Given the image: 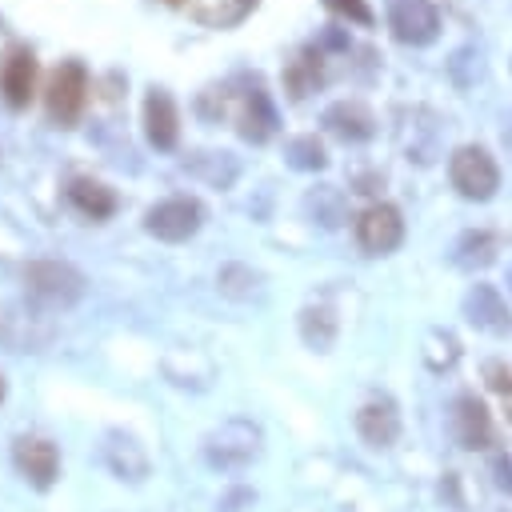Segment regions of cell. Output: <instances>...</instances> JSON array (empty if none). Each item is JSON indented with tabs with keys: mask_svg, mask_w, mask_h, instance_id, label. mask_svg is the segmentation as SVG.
<instances>
[{
	"mask_svg": "<svg viewBox=\"0 0 512 512\" xmlns=\"http://www.w3.org/2000/svg\"><path fill=\"white\" fill-rule=\"evenodd\" d=\"M68 200H72V208L80 212V216H88V220H108L116 208H120V200H116V192L104 184V180H92V176H76L72 184H68Z\"/></svg>",
	"mask_w": 512,
	"mask_h": 512,
	"instance_id": "16",
	"label": "cell"
},
{
	"mask_svg": "<svg viewBox=\"0 0 512 512\" xmlns=\"http://www.w3.org/2000/svg\"><path fill=\"white\" fill-rule=\"evenodd\" d=\"M140 120H144V136L156 152H172L176 140H180V112H176V100L168 88H148L144 92V104H140Z\"/></svg>",
	"mask_w": 512,
	"mask_h": 512,
	"instance_id": "11",
	"label": "cell"
},
{
	"mask_svg": "<svg viewBox=\"0 0 512 512\" xmlns=\"http://www.w3.org/2000/svg\"><path fill=\"white\" fill-rule=\"evenodd\" d=\"M284 156H288V164L300 168V172H320V168L328 164V152H324V144H320L316 136H292L288 148H284Z\"/></svg>",
	"mask_w": 512,
	"mask_h": 512,
	"instance_id": "23",
	"label": "cell"
},
{
	"mask_svg": "<svg viewBox=\"0 0 512 512\" xmlns=\"http://www.w3.org/2000/svg\"><path fill=\"white\" fill-rule=\"evenodd\" d=\"M228 100L236 104V132L248 140V144H264V140H272L276 136V124H280V116H276V104H272V96H268V88L252 76V80H240V92L232 96V80H228Z\"/></svg>",
	"mask_w": 512,
	"mask_h": 512,
	"instance_id": "4",
	"label": "cell"
},
{
	"mask_svg": "<svg viewBox=\"0 0 512 512\" xmlns=\"http://www.w3.org/2000/svg\"><path fill=\"white\" fill-rule=\"evenodd\" d=\"M220 292L232 296V300H248L256 288H260V272H252L248 264H224L220 276H216Z\"/></svg>",
	"mask_w": 512,
	"mask_h": 512,
	"instance_id": "24",
	"label": "cell"
},
{
	"mask_svg": "<svg viewBox=\"0 0 512 512\" xmlns=\"http://www.w3.org/2000/svg\"><path fill=\"white\" fill-rule=\"evenodd\" d=\"M200 224H204V208H200L196 196H168V200H160L144 212V232L164 240V244L192 240L200 232Z\"/></svg>",
	"mask_w": 512,
	"mask_h": 512,
	"instance_id": "7",
	"label": "cell"
},
{
	"mask_svg": "<svg viewBox=\"0 0 512 512\" xmlns=\"http://www.w3.org/2000/svg\"><path fill=\"white\" fill-rule=\"evenodd\" d=\"M452 436H456V444L468 448V452L492 444V416H488V408H484L472 392L456 396V404H452Z\"/></svg>",
	"mask_w": 512,
	"mask_h": 512,
	"instance_id": "13",
	"label": "cell"
},
{
	"mask_svg": "<svg viewBox=\"0 0 512 512\" xmlns=\"http://www.w3.org/2000/svg\"><path fill=\"white\" fill-rule=\"evenodd\" d=\"M20 280L40 308H72L88 288L84 272L64 260H32V264H24Z\"/></svg>",
	"mask_w": 512,
	"mask_h": 512,
	"instance_id": "2",
	"label": "cell"
},
{
	"mask_svg": "<svg viewBox=\"0 0 512 512\" xmlns=\"http://www.w3.org/2000/svg\"><path fill=\"white\" fill-rule=\"evenodd\" d=\"M448 180H452V188L464 200H492L496 188H500V168H496V160H492L488 148L464 144L448 160Z\"/></svg>",
	"mask_w": 512,
	"mask_h": 512,
	"instance_id": "5",
	"label": "cell"
},
{
	"mask_svg": "<svg viewBox=\"0 0 512 512\" xmlns=\"http://www.w3.org/2000/svg\"><path fill=\"white\" fill-rule=\"evenodd\" d=\"M0 400H4V376H0Z\"/></svg>",
	"mask_w": 512,
	"mask_h": 512,
	"instance_id": "29",
	"label": "cell"
},
{
	"mask_svg": "<svg viewBox=\"0 0 512 512\" xmlns=\"http://www.w3.org/2000/svg\"><path fill=\"white\" fill-rule=\"evenodd\" d=\"M488 384H492L496 392H512V372H508L504 364H488Z\"/></svg>",
	"mask_w": 512,
	"mask_h": 512,
	"instance_id": "26",
	"label": "cell"
},
{
	"mask_svg": "<svg viewBox=\"0 0 512 512\" xmlns=\"http://www.w3.org/2000/svg\"><path fill=\"white\" fill-rule=\"evenodd\" d=\"M164 4H172V8H180V4H188V0H164Z\"/></svg>",
	"mask_w": 512,
	"mask_h": 512,
	"instance_id": "28",
	"label": "cell"
},
{
	"mask_svg": "<svg viewBox=\"0 0 512 512\" xmlns=\"http://www.w3.org/2000/svg\"><path fill=\"white\" fill-rule=\"evenodd\" d=\"M388 28L400 44L424 48L440 36V8L432 0H392L388 4Z\"/></svg>",
	"mask_w": 512,
	"mask_h": 512,
	"instance_id": "10",
	"label": "cell"
},
{
	"mask_svg": "<svg viewBox=\"0 0 512 512\" xmlns=\"http://www.w3.org/2000/svg\"><path fill=\"white\" fill-rule=\"evenodd\" d=\"M44 108L56 128H72L88 108V68L80 60H60L44 84Z\"/></svg>",
	"mask_w": 512,
	"mask_h": 512,
	"instance_id": "3",
	"label": "cell"
},
{
	"mask_svg": "<svg viewBox=\"0 0 512 512\" xmlns=\"http://www.w3.org/2000/svg\"><path fill=\"white\" fill-rule=\"evenodd\" d=\"M356 432L368 448H392L400 436V416L392 400H368L356 412Z\"/></svg>",
	"mask_w": 512,
	"mask_h": 512,
	"instance_id": "15",
	"label": "cell"
},
{
	"mask_svg": "<svg viewBox=\"0 0 512 512\" xmlns=\"http://www.w3.org/2000/svg\"><path fill=\"white\" fill-rule=\"evenodd\" d=\"M40 92V64L28 44H8L0 52V100L12 112H24Z\"/></svg>",
	"mask_w": 512,
	"mask_h": 512,
	"instance_id": "6",
	"label": "cell"
},
{
	"mask_svg": "<svg viewBox=\"0 0 512 512\" xmlns=\"http://www.w3.org/2000/svg\"><path fill=\"white\" fill-rule=\"evenodd\" d=\"M324 8L336 12V16L348 20V24H360V28H372V20H376L364 0H324Z\"/></svg>",
	"mask_w": 512,
	"mask_h": 512,
	"instance_id": "25",
	"label": "cell"
},
{
	"mask_svg": "<svg viewBox=\"0 0 512 512\" xmlns=\"http://www.w3.org/2000/svg\"><path fill=\"white\" fill-rule=\"evenodd\" d=\"M400 240H404V216L396 204L376 200L356 216V244L368 256H388L392 248H400Z\"/></svg>",
	"mask_w": 512,
	"mask_h": 512,
	"instance_id": "9",
	"label": "cell"
},
{
	"mask_svg": "<svg viewBox=\"0 0 512 512\" xmlns=\"http://www.w3.org/2000/svg\"><path fill=\"white\" fill-rule=\"evenodd\" d=\"M260 448H264V432L244 416H232L204 436V460L220 472H244L260 456Z\"/></svg>",
	"mask_w": 512,
	"mask_h": 512,
	"instance_id": "1",
	"label": "cell"
},
{
	"mask_svg": "<svg viewBox=\"0 0 512 512\" xmlns=\"http://www.w3.org/2000/svg\"><path fill=\"white\" fill-rule=\"evenodd\" d=\"M0 340L12 352H40L52 340V320L40 304H4L0 308Z\"/></svg>",
	"mask_w": 512,
	"mask_h": 512,
	"instance_id": "8",
	"label": "cell"
},
{
	"mask_svg": "<svg viewBox=\"0 0 512 512\" xmlns=\"http://www.w3.org/2000/svg\"><path fill=\"white\" fill-rule=\"evenodd\" d=\"M320 80H324V52H320V44H308V48H300V56L284 68V84H288L292 100H304Z\"/></svg>",
	"mask_w": 512,
	"mask_h": 512,
	"instance_id": "19",
	"label": "cell"
},
{
	"mask_svg": "<svg viewBox=\"0 0 512 512\" xmlns=\"http://www.w3.org/2000/svg\"><path fill=\"white\" fill-rule=\"evenodd\" d=\"M336 328H340V320H336V312L328 304H308L300 312V336H304V344L312 352H328L336 344Z\"/></svg>",
	"mask_w": 512,
	"mask_h": 512,
	"instance_id": "20",
	"label": "cell"
},
{
	"mask_svg": "<svg viewBox=\"0 0 512 512\" xmlns=\"http://www.w3.org/2000/svg\"><path fill=\"white\" fill-rule=\"evenodd\" d=\"M104 460H108V468L120 480H144V472H148V456H144V448L128 432H108Z\"/></svg>",
	"mask_w": 512,
	"mask_h": 512,
	"instance_id": "18",
	"label": "cell"
},
{
	"mask_svg": "<svg viewBox=\"0 0 512 512\" xmlns=\"http://www.w3.org/2000/svg\"><path fill=\"white\" fill-rule=\"evenodd\" d=\"M260 0H216L212 8H196V20L208 28H236Z\"/></svg>",
	"mask_w": 512,
	"mask_h": 512,
	"instance_id": "22",
	"label": "cell"
},
{
	"mask_svg": "<svg viewBox=\"0 0 512 512\" xmlns=\"http://www.w3.org/2000/svg\"><path fill=\"white\" fill-rule=\"evenodd\" d=\"M496 260V236L492 232H464L460 240H456V264L460 268H484V264H492Z\"/></svg>",
	"mask_w": 512,
	"mask_h": 512,
	"instance_id": "21",
	"label": "cell"
},
{
	"mask_svg": "<svg viewBox=\"0 0 512 512\" xmlns=\"http://www.w3.org/2000/svg\"><path fill=\"white\" fill-rule=\"evenodd\" d=\"M464 316L476 324V328H484V332H508V304H504V296L492 288V284H476L468 296H464Z\"/></svg>",
	"mask_w": 512,
	"mask_h": 512,
	"instance_id": "17",
	"label": "cell"
},
{
	"mask_svg": "<svg viewBox=\"0 0 512 512\" xmlns=\"http://www.w3.org/2000/svg\"><path fill=\"white\" fill-rule=\"evenodd\" d=\"M12 464H16V472L32 484V488H52L56 484V476H60V448L52 444V440H44V436H20L16 444H12Z\"/></svg>",
	"mask_w": 512,
	"mask_h": 512,
	"instance_id": "12",
	"label": "cell"
},
{
	"mask_svg": "<svg viewBox=\"0 0 512 512\" xmlns=\"http://www.w3.org/2000/svg\"><path fill=\"white\" fill-rule=\"evenodd\" d=\"M324 128L344 144H360L376 132V116L360 100H336L324 108Z\"/></svg>",
	"mask_w": 512,
	"mask_h": 512,
	"instance_id": "14",
	"label": "cell"
},
{
	"mask_svg": "<svg viewBox=\"0 0 512 512\" xmlns=\"http://www.w3.org/2000/svg\"><path fill=\"white\" fill-rule=\"evenodd\" d=\"M492 468H496V484L512 492V464H508L504 456H496V464H492Z\"/></svg>",
	"mask_w": 512,
	"mask_h": 512,
	"instance_id": "27",
	"label": "cell"
}]
</instances>
